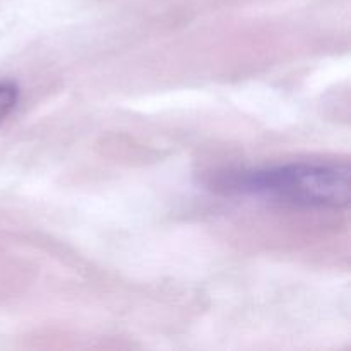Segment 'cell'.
I'll list each match as a JSON object with an SVG mask.
<instances>
[{"mask_svg": "<svg viewBox=\"0 0 351 351\" xmlns=\"http://www.w3.org/2000/svg\"><path fill=\"white\" fill-rule=\"evenodd\" d=\"M221 187L302 208H345L350 202V168L345 165L288 163L233 173Z\"/></svg>", "mask_w": 351, "mask_h": 351, "instance_id": "cell-1", "label": "cell"}, {"mask_svg": "<svg viewBox=\"0 0 351 351\" xmlns=\"http://www.w3.org/2000/svg\"><path fill=\"white\" fill-rule=\"evenodd\" d=\"M17 101V89L12 84H0V120L10 113Z\"/></svg>", "mask_w": 351, "mask_h": 351, "instance_id": "cell-2", "label": "cell"}]
</instances>
